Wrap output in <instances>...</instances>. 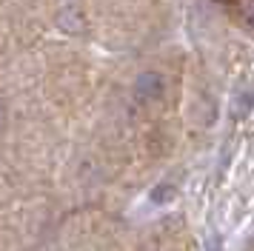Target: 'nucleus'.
Segmentation results:
<instances>
[{
    "label": "nucleus",
    "mask_w": 254,
    "mask_h": 251,
    "mask_svg": "<svg viewBox=\"0 0 254 251\" xmlns=\"http://www.w3.org/2000/svg\"><path fill=\"white\" fill-rule=\"evenodd\" d=\"M134 91H137L140 100H160L166 94V80H163L160 71H143L134 83Z\"/></svg>",
    "instance_id": "f257e3e1"
},
{
    "label": "nucleus",
    "mask_w": 254,
    "mask_h": 251,
    "mask_svg": "<svg viewBox=\"0 0 254 251\" xmlns=\"http://www.w3.org/2000/svg\"><path fill=\"white\" fill-rule=\"evenodd\" d=\"M231 103H234V117H237V120L249 117L252 109H254V86H252V83H243L240 89L234 91Z\"/></svg>",
    "instance_id": "f03ea898"
},
{
    "label": "nucleus",
    "mask_w": 254,
    "mask_h": 251,
    "mask_svg": "<svg viewBox=\"0 0 254 251\" xmlns=\"http://www.w3.org/2000/svg\"><path fill=\"white\" fill-rule=\"evenodd\" d=\"M172 197H174V188L169 183H163V186H157V188L151 191V200H154V203H169Z\"/></svg>",
    "instance_id": "7ed1b4c3"
},
{
    "label": "nucleus",
    "mask_w": 254,
    "mask_h": 251,
    "mask_svg": "<svg viewBox=\"0 0 254 251\" xmlns=\"http://www.w3.org/2000/svg\"><path fill=\"white\" fill-rule=\"evenodd\" d=\"M240 11H243V17H246V23L254 29V0H240Z\"/></svg>",
    "instance_id": "20e7f679"
},
{
    "label": "nucleus",
    "mask_w": 254,
    "mask_h": 251,
    "mask_svg": "<svg viewBox=\"0 0 254 251\" xmlns=\"http://www.w3.org/2000/svg\"><path fill=\"white\" fill-rule=\"evenodd\" d=\"M208 251H220V237H217V234L211 237V249H208Z\"/></svg>",
    "instance_id": "39448f33"
},
{
    "label": "nucleus",
    "mask_w": 254,
    "mask_h": 251,
    "mask_svg": "<svg viewBox=\"0 0 254 251\" xmlns=\"http://www.w3.org/2000/svg\"><path fill=\"white\" fill-rule=\"evenodd\" d=\"M3 114H6V109H3V100H0V120H3Z\"/></svg>",
    "instance_id": "423d86ee"
}]
</instances>
